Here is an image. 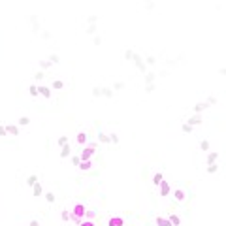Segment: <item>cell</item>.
Returning a JSON list of instances; mask_svg holds the SVG:
<instances>
[{"label": "cell", "mask_w": 226, "mask_h": 226, "mask_svg": "<svg viewBox=\"0 0 226 226\" xmlns=\"http://www.w3.org/2000/svg\"><path fill=\"white\" fill-rule=\"evenodd\" d=\"M85 206H83V203H77V206L74 207V211L70 213V220H76V222H79V219L81 217H85Z\"/></svg>", "instance_id": "obj_1"}, {"label": "cell", "mask_w": 226, "mask_h": 226, "mask_svg": "<svg viewBox=\"0 0 226 226\" xmlns=\"http://www.w3.org/2000/svg\"><path fill=\"white\" fill-rule=\"evenodd\" d=\"M132 60L136 62V66H138V70H141V72H145V70H147V64H145V60H143V59H141L138 53H136V55L132 57Z\"/></svg>", "instance_id": "obj_2"}, {"label": "cell", "mask_w": 226, "mask_h": 226, "mask_svg": "<svg viewBox=\"0 0 226 226\" xmlns=\"http://www.w3.org/2000/svg\"><path fill=\"white\" fill-rule=\"evenodd\" d=\"M94 154V149H90V147H85L83 151H81V154H79V160L83 162V160H90V156Z\"/></svg>", "instance_id": "obj_3"}, {"label": "cell", "mask_w": 226, "mask_h": 226, "mask_svg": "<svg viewBox=\"0 0 226 226\" xmlns=\"http://www.w3.org/2000/svg\"><path fill=\"white\" fill-rule=\"evenodd\" d=\"M187 124H190V126L194 128V126H198V124H202V117L198 115V113H194V115H192V117H190V119L187 121Z\"/></svg>", "instance_id": "obj_4"}, {"label": "cell", "mask_w": 226, "mask_h": 226, "mask_svg": "<svg viewBox=\"0 0 226 226\" xmlns=\"http://www.w3.org/2000/svg\"><path fill=\"white\" fill-rule=\"evenodd\" d=\"M38 94L40 96H43V98H51V89L49 87H38Z\"/></svg>", "instance_id": "obj_5"}, {"label": "cell", "mask_w": 226, "mask_h": 226, "mask_svg": "<svg viewBox=\"0 0 226 226\" xmlns=\"http://www.w3.org/2000/svg\"><path fill=\"white\" fill-rule=\"evenodd\" d=\"M160 194L162 196H168L170 194V183H168V181H164V179L160 181Z\"/></svg>", "instance_id": "obj_6"}, {"label": "cell", "mask_w": 226, "mask_h": 226, "mask_svg": "<svg viewBox=\"0 0 226 226\" xmlns=\"http://www.w3.org/2000/svg\"><path fill=\"white\" fill-rule=\"evenodd\" d=\"M70 154H72V147H70V145H68V143L60 147V156H62V158H68V156H70Z\"/></svg>", "instance_id": "obj_7"}, {"label": "cell", "mask_w": 226, "mask_h": 226, "mask_svg": "<svg viewBox=\"0 0 226 226\" xmlns=\"http://www.w3.org/2000/svg\"><path fill=\"white\" fill-rule=\"evenodd\" d=\"M6 134L8 136H17L19 134V126L17 124H8L6 126Z\"/></svg>", "instance_id": "obj_8"}, {"label": "cell", "mask_w": 226, "mask_h": 226, "mask_svg": "<svg viewBox=\"0 0 226 226\" xmlns=\"http://www.w3.org/2000/svg\"><path fill=\"white\" fill-rule=\"evenodd\" d=\"M107 224H109V226H123L124 222H123V219H121V217H111Z\"/></svg>", "instance_id": "obj_9"}, {"label": "cell", "mask_w": 226, "mask_h": 226, "mask_svg": "<svg viewBox=\"0 0 226 226\" xmlns=\"http://www.w3.org/2000/svg\"><path fill=\"white\" fill-rule=\"evenodd\" d=\"M90 166H93V162H90V160H83V162H79V170H83V172H89Z\"/></svg>", "instance_id": "obj_10"}, {"label": "cell", "mask_w": 226, "mask_h": 226, "mask_svg": "<svg viewBox=\"0 0 226 226\" xmlns=\"http://www.w3.org/2000/svg\"><path fill=\"white\" fill-rule=\"evenodd\" d=\"M98 141H100V143H106V145L111 143V141H109V136H106L104 132H98Z\"/></svg>", "instance_id": "obj_11"}, {"label": "cell", "mask_w": 226, "mask_h": 226, "mask_svg": "<svg viewBox=\"0 0 226 226\" xmlns=\"http://www.w3.org/2000/svg\"><path fill=\"white\" fill-rule=\"evenodd\" d=\"M156 226H172V224H170V220L164 219V217H156Z\"/></svg>", "instance_id": "obj_12"}, {"label": "cell", "mask_w": 226, "mask_h": 226, "mask_svg": "<svg viewBox=\"0 0 226 226\" xmlns=\"http://www.w3.org/2000/svg\"><path fill=\"white\" fill-rule=\"evenodd\" d=\"M36 183H38V175H28L27 177V185L28 187H34Z\"/></svg>", "instance_id": "obj_13"}, {"label": "cell", "mask_w": 226, "mask_h": 226, "mask_svg": "<svg viewBox=\"0 0 226 226\" xmlns=\"http://www.w3.org/2000/svg\"><path fill=\"white\" fill-rule=\"evenodd\" d=\"M41 192H43L41 185H40V183H36V185L32 187V194H34V196H41Z\"/></svg>", "instance_id": "obj_14"}, {"label": "cell", "mask_w": 226, "mask_h": 226, "mask_svg": "<svg viewBox=\"0 0 226 226\" xmlns=\"http://www.w3.org/2000/svg\"><path fill=\"white\" fill-rule=\"evenodd\" d=\"M168 220H170V224H172V226H179V224H181V219H179L177 215H170V219H168Z\"/></svg>", "instance_id": "obj_15"}, {"label": "cell", "mask_w": 226, "mask_h": 226, "mask_svg": "<svg viewBox=\"0 0 226 226\" xmlns=\"http://www.w3.org/2000/svg\"><path fill=\"white\" fill-rule=\"evenodd\" d=\"M217 158H219V153H209L207 154V164H215Z\"/></svg>", "instance_id": "obj_16"}, {"label": "cell", "mask_w": 226, "mask_h": 226, "mask_svg": "<svg viewBox=\"0 0 226 226\" xmlns=\"http://www.w3.org/2000/svg\"><path fill=\"white\" fill-rule=\"evenodd\" d=\"M173 196H175V200H177V202H183V200H185V192L181 190V189H179V190H175V192H173Z\"/></svg>", "instance_id": "obj_17"}, {"label": "cell", "mask_w": 226, "mask_h": 226, "mask_svg": "<svg viewBox=\"0 0 226 226\" xmlns=\"http://www.w3.org/2000/svg\"><path fill=\"white\" fill-rule=\"evenodd\" d=\"M206 107H207V104H206V102H202V104H196V106H194V113H198V115H200V111H203Z\"/></svg>", "instance_id": "obj_18"}, {"label": "cell", "mask_w": 226, "mask_h": 226, "mask_svg": "<svg viewBox=\"0 0 226 226\" xmlns=\"http://www.w3.org/2000/svg\"><path fill=\"white\" fill-rule=\"evenodd\" d=\"M51 87H53V89H55V90H60V89H64V83H62V81H60V79H55V81H53V85H51Z\"/></svg>", "instance_id": "obj_19"}, {"label": "cell", "mask_w": 226, "mask_h": 226, "mask_svg": "<svg viewBox=\"0 0 226 226\" xmlns=\"http://www.w3.org/2000/svg\"><path fill=\"white\" fill-rule=\"evenodd\" d=\"M17 123H19V126H27V124H28V123H30V119H28V117H27V115H23V117H21V119H19V121H17Z\"/></svg>", "instance_id": "obj_20"}, {"label": "cell", "mask_w": 226, "mask_h": 226, "mask_svg": "<svg viewBox=\"0 0 226 226\" xmlns=\"http://www.w3.org/2000/svg\"><path fill=\"white\" fill-rule=\"evenodd\" d=\"M154 81V74L153 72H149V74H145V85H151Z\"/></svg>", "instance_id": "obj_21"}, {"label": "cell", "mask_w": 226, "mask_h": 226, "mask_svg": "<svg viewBox=\"0 0 226 226\" xmlns=\"http://www.w3.org/2000/svg\"><path fill=\"white\" fill-rule=\"evenodd\" d=\"M85 141H87V134H85V132H79V134H77V143L83 145Z\"/></svg>", "instance_id": "obj_22"}, {"label": "cell", "mask_w": 226, "mask_h": 226, "mask_svg": "<svg viewBox=\"0 0 226 226\" xmlns=\"http://www.w3.org/2000/svg\"><path fill=\"white\" fill-rule=\"evenodd\" d=\"M96 215H98V211H94V209H89V211H85V217H87L89 220H90V219H94Z\"/></svg>", "instance_id": "obj_23"}, {"label": "cell", "mask_w": 226, "mask_h": 226, "mask_svg": "<svg viewBox=\"0 0 226 226\" xmlns=\"http://www.w3.org/2000/svg\"><path fill=\"white\" fill-rule=\"evenodd\" d=\"M162 179H164V175H162V173H154L153 183H154V185H160V181H162Z\"/></svg>", "instance_id": "obj_24"}, {"label": "cell", "mask_w": 226, "mask_h": 226, "mask_svg": "<svg viewBox=\"0 0 226 226\" xmlns=\"http://www.w3.org/2000/svg\"><path fill=\"white\" fill-rule=\"evenodd\" d=\"M102 96L111 98V96H113V90H111V89H102Z\"/></svg>", "instance_id": "obj_25"}, {"label": "cell", "mask_w": 226, "mask_h": 226, "mask_svg": "<svg viewBox=\"0 0 226 226\" xmlns=\"http://www.w3.org/2000/svg\"><path fill=\"white\" fill-rule=\"evenodd\" d=\"M49 66H51V62H49V60H41V62H40V68H41V72H43V70H47Z\"/></svg>", "instance_id": "obj_26"}, {"label": "cell", "mask_w": 226, "mask_h": 226, "mask_svg": "<svg viewBox=\"0 0 226 226\" xmlns=\"http://www.w3.org/2000/svg\"><path fill=\"white\" fill-rule=\"evenodd\" d=\"M59 60H60V57H59L57 53H53V55H49V62H51V64H55V62H59Z\"/></svg>", "instance_id": "obj_27"}, {"label": "cell", "mask_w": 226, "mask_h": 226, "mask_svg": "<svg viewBox=\"0 0 226 226\" xmlns=\"http://www.w3.org/2000/svg\"><path fill=\"white\" fill-rule=\"evenodd\" d=\"M217 170H219V166H217V162H215V164H209V166H207V173H215Z\"/></svg>", "instance_id": "obj_28"}, {"label": "cell", "mask_w": 226, "mask_h": 226, "mask_svg": "<svg viewBox=\"0 0 226 226\" xmlns=\"http://www.w3.org/2000/svg\"><path fill=\"white\" fill-rule=\"evenodd\" d=\"M45 200H47L49 203H53L55 202V194L53 192H45Z\"/></svg>", "instance_id": "obj_29"}, {"label": "cell", "mask_w": 226, "mask_h": 226, "mask_svg": "<svg viewBox=\"0 0 226 226\" xmlns=\"http://www.w3.org/2000/svg\"><path fill=\"white\" fill-rule=\"evenodd\" d=\"M181 130H183V132H187V134H190V132H192V130H194V128H192V126H190V124H187V123H185V124H183V126H181Z\"/></svg>", "instance_id": "obj_30"}, {"label": "cell", "mask_w": 226, "mask_h": 226, "mask_svg": "<svg viewBox=\"0 0 226 226\" xmlns=\"http://www.w3.org/2000/svg\"><path fill=\"white\" fill-rule=\"evenodd\" d=\"M109 141L111 143H119V136L117 134H109Z\"/></svg>", "instance_id": "obj_31"}, {"label": "cell", "mask_w": 226, "mask_h": 226, "mask_svg": "<svg viewBox=\"0 0 226 226\" xmlns=\"http://www.w3.org/2000/svg\"><path fill=\"white\" fill-rule=\"evenodd\" d=\"M200 147H202L203 151H209V141H207V140H203V141L200 143Z\"/></svg>", "instance_id": "obj_32"}, {"label": "cell", "mask_w": 226, "mask_h": 226, "mask_svg": "<svg viewBox=\"0 0 226 226\" xmlns=\"http://www.w3.org/2000/svg\"><path fill=\"white\" fill-rule=\"evenodd\" d=\"M93 96H102V89L100 87H94L93 89Z\"/></svg>", "instance_id": "obj_33"}, {"label": "cell", "mask_w": 226, "mask_h": 226, "mask_svg": "<svg viewBox=\"0 0 226 226\" xmlns=\"http://www.w3.org/2000/svg\"><path fill=\"white\" fill-rule=\"evenodd\" d=\"M28 90H30V94H32V96H38V87H36V85H30V89H28Z\"/></svg>", "instance_id": "obj_34"}, {"label": "cell", "mask_w": 226, "mask_h": 226, "mask_svg": "<svg viewBox=\"0 0 226 226\" xmlns=\"http://www.w3.org/2000/svg\"><path fill=\"white\" fill-rule=\"evenodd\" d=\"M68 143V138H66V136H60V138H59V145L62 147V145H66Z\"/></svg>", "instance_id": "obj_35"}, {"label": "cell", "mask_w": 226, "mask_h": 226, "mask_svg": "<svg viewBox=\"0 0 226 226\" xmlns=\"http://www.w3.org/2000/svg\"><path fill=\"white\" fill-rule=\"evenodd\" d=\"M79 162H81V160H79V156H77V154H74V156H72V164H74V166H79Z\"/></svg>", "instance_id": "obj_36"}, {"label": "cell", "mask_w": 226, "mask_h": 226, "mask_svg": "<svg viewBox=\"0 0 226 226\" xmlns=\"http://www.w3.org/2000/svg\"><path fill=\"white\" fill-rule=\"evenodd\" d=\"M62 220H70V211H62Z\"/></svg>", "instance_id": "obj_37"}, {"label": "cell", "mask_w": 226, "mask_h": 226, "mask_svg": "<svg viewBox=\"0 0 226 226\" xmlns=\"http://www.w3.org/2000/svg\"><path fill=\"white\" fill-rule=\"evenodd\" d=\"M113 89H115V90H121V89H124V85L117 81V83H113Z\"/></svg>", "instance_id": "obj_38"}, {"label": "cell", "mask_w": 226, "mask_h": 226, "mask_svg": "<svg viewBox=\"0 0 226 226\" xmlns=\"http://www.w3.org/2000/svg\"><path fill=\"white\" fill-rule=\"evenodd\" d=\"M124 57H126L128 60H132V57H134V51H132V49H128V51L124 53Z\"/></svg>", "instance_id": "obj_39"}, {"label": "cell", "mask_w": 226, "mask_h": 226, "mask_svg": "<svg viewBox=\"0 0 226 226\" xmlns=\"http://www.w3.org/2000/svg\"><path fill=\"white\" fill-rule=\"evenodd\" d=\"M154 62H156V60H154V57H147V59H145V64H149V66H151V64H154Z\"/></svg>", "instance_id": "obj_40"}, {"label": "cell", "mask_w": 226, "mask_h": 226, "mask_svg": "<svg viewBox=\"0 0 226 226\" xmlns=\"http://www.w3.org/2000/svg\"><path fill=\"white\" fill-rule=\"evenodd\" d=\"M79 226H96V224H94L93 220H85V222H81Z\"/></svg>", "instance_id": "obj_41"}, {"label": "cell", "mask_w": 226, "mask_h": 226, "mask_svg": "<svg viewBox=\"0 0 226 226\" xmlns=\"http://www.w3.org/2000/svg\"><path fill=\"white\" fill-rule=\"evenodd\" d=\"M34 77H36V79H43V77H45V74L40 70V72H36V76H34Z\"/></svg>", "instance_id": "obj_42"}, {"label": "cell", "mask_w": 226, "mask_h": 226, "mask_svg": "<svg viewBox=\"0 0 226 226\" xmlns=\"http://www.w3.org/2000/svg\"><path fill=\"white\" fill-rule=\"evenodd\" d=\"M145 90H147V93H153V90H154V85L151 83V85H145Z\"/></svg>", "instance_id": "obj_43"}, {"label": "cell", "mask_w": 226, "mask_h": 226, "mask_svg": "<svg viewBox=\"0 0 226 226\" xmlns=\"http://www.w3.org/2000/svg\"><path fill=\"white\" fill-rule=\"evenodd\" d=\"M96 23V15H93V17H89V25H94Z\"/></svg>", "instance_id": "obj_44"}, {"label": "cell", "mask_w": 226, "mask_h": 226, "mask_svg": "<svg viewBox=\"0 0 226 226\" xmlns=\"http://www.w3.org/2000/svg\"><path fill=\"white\" fill-rule=\"evenodd\" d=\"M0 136H8L6 134V126H0Z\"/></svg>", "instance_id": "obj_45"}, {"label": "cell", "mask_w": 226, "mask_h": 226, "mask_svg": "<svg viewBox=\"0 0 226 226\" xmlns=\"http://www.w3.org/2000/svg\"><path fill=\"white\" fill-rule=\"evenodd\" d=\"M206 104H207V106H209V104H217V98H209V100H207Z\"/></svg>", "instance_id": "obj_46"}, {"label": "cell", "mask_w": 226, "mask_h": 226, "mask_svg": "<svg viewBox=\"0 0 226 226\" xmlns=\"http://www.w3.org/2000/svg\"><path fill=\"white\" fill-rule=\"evenodd\" d=\"M87 32H89V34H93V32H94V25H89V30H87Z\"/></svg>", "instance_id": "obj_47"}, {"label": "cell", "mask_w": 226, "mask_h": 226, "mask_svg": "<svg viewBox=\"0 0 226 226\" xmlns=\"http://www.w3.org/2000/svg\"><path fill=\"white\" fill-rule=\"evenodd\" d=\"M30 226H40V222L38 220H30Z\"/></svg>", "instance_id": "obj_48"}]
</instances>
